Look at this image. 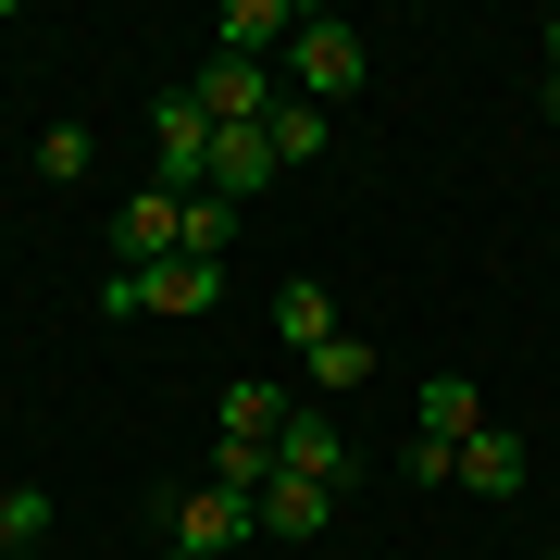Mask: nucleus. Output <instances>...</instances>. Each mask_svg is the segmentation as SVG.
Masks as SVG:
<instances>
[{
    "label": "nucleus",
    "mask_w": 560,
    "mask_h": 560,
    "mask_svg": "<svg viewBox=\"0 0 560 560\" xmlns=\"http://www.w3.org/2000/svg\"><path fill=\"white\" fill-rule=\"evenodd\" d=\"M212 486L224 499H261V486H275V448L261 436H212Z\"/></svg>",
    "instance_id": "nucleus-16"
},
{
    "label": "nucleus",
    "mask_w": 560,
    "mask_h": 560,
    "mask_svg": "<svg viewBox=\"0 0 560 560\" xmlns=\"http://www.w3.org/2000/svg\"><path fill=\"white\" fill-rule=\"evenodd\" d=\"M287 38H300L287 0H224V13H212V50H237V62H275Z\"/></svg>",
    "instance_id": "nucleus-8"
},
{
    "label": "nucleus",
    "mask_w": 560,
    "mask_h": 560,
    "mask_svg": "<svg viewBox=\"0 0 560 560\" xmlns=\"http://www.w3.org/2000/svg\"><path fill=\"white\" fill-rule=\"evenodd\" d=\"M300 374L324 386V399H337V386H361V374H374V337H324V349L300 361Z\"/></svg>",
    "instance_id": "nucleus-17"
},
{
    "label": "nucleus",
    "mask_w": 560,
    "mask_h": 560,
    "mask_svg": "<svg viewBox=\"0 0 560 560\" xmlns=\"http://www.w3.org/2000/svg\"><path fill=\"white\" fill-rule=\"evenodd\" d=\"M261 138H275V162H324V150H337V113H312V101H275V113H261Z\"/></svg>",
    "instance_id": "nucleus-15"
},
{
    "label": "nucleus",
    "mask_w": 560,
    "mask_h": 560,
    "mask_svg": "<svg viewBox=\"0 0 560 560\" xmlns=\"http://www.w3.org/2000/svg\"><path fill=\"white\" fill-rule=\"evenodd\" d=\"M113 249H125V275H150V261H187V200H175V187H138V200L113 212Z\"/></svg>",
    "instance_id": "nucleus-5"
},
{
    "label": "nucleus",
    "mask_w": 560,
    "mask_h": 560,
    "mask_svg": "<svg viewBox=\"0 0 560 560\" xmlns=\"http://www.w3.org/2000/svg\"><path fill=\"white\" fill-rule=\"evenodd\" d=\"M548 62H560V13H548Z\"/></svg>",
    "instance_id": "nucleus-22"
},
{
    "label": "nucleus",
    "mask_w": 560,
    "mask_h": 560,
    "mask_svg": "<svg viewBox=\"0 0 560 560\" xmlns=\"http://www.w3.org/2000/svg\"><path fill=\"white\" fill-rule=\"evenodd\" d=\"M187 101H200L212 125H261V113H275V75H261V62H237V50H212L200 75H187Z\"/></svg>",
    "instance_id": "nucleus-6"
},
{
    "label": "nucleus",
    "mask_w": 560,
    "mask_h": 560,
    "mask_svg": "<svg viewBox=\"0 0 560 560\" xmlns=\"http://www.w3.org/2000/svg\"><path fill=\"white\" fill-rule=\"evenodd\" d=\"M212 138H224V125L187 101V88H162V101H150V162H162V175H150V187L200 200V187H212Z\"/></svg>",
    "instance_id": "nucleus-2"
},
{
    "label": "nucleus",
    "mask_w": 560,
    "mask_h": 560,
    "mask_svg": "<svg viewBox=\"0 0 560 560\" xmlns=\"http://www.w3.org/2000/svg\"><path fill=\"white\" fill-rule=\"evenodd\" d=\"M287 62H300V101H312V113H337L349 88H361V25H349V13H300Z\"/></svg>",
    "instance_id": "nucleus-3"
},
{
    "label": "nucleus",
    "mask_w": 560,
    "mask_h": 560,
    "mask_svg": "<svg viewBox=\"0 0 560 560\" xmlns=\"http://www.w3.org/2000/svg\"><path fill=\"white\" fill-rule=\"evenodd\" d=\"M275 474H312V486H337V474H349V436H337L324 411H300V423L275 436Z\"/></svg>",
    "instance_id": "nucleus-12"
},
{
    "label": "nucleus",
    "mask_w": 560,
    "mask_h": 560,
    "mask_svg": "<svg viewBox=\"0 0 560 560\" xmlns=\"http://www.w3.org/2000/svg\"><path fill=\"white\" fill-rule=\"evenodd\" d=\"M399 474H411V486H448V474H460V448H448V436H411V448H399Z\"/></svg>",
    "instance_id": "nucleus-20"
},
{
    "label": "nucleus",
    "mask_w": 560,
    "mask_h": 560,
    "mask_svg": "<svg viewBox=\"0 0 560 560\" xmlns=\"http://www.w3.org/2000/svg\"><path fill=\"white\" fill-rule=\"evenodd\" d=\"M287 175V162H275V138H261V125H224V138H212V200H261V187H275Z\"/></svg>",
    "instance_id": "nucleus-7"
},
{
    "label": "nucleus",
    "mask_w": 560,
    "mask_h": 560,
    "mask_svg": "<svg viewBox=\"0 0 560 560\" xmlns=\"http://www.w3.org/2000/svg\"><path fill=\"white\" fill-rule=\"evenodd\" d=\"M460 486H474V499H523V486H536V448L523 436H460Z\"/></svg>",
    "instance_id": "nucleus-10"
},
{
    "label": "nucleus",
    "mask_w": 560,
    "mask_h": 560,
    "mask_svg": "<svg viewBox=\"0 0 560 560\" xmlns=\"http://www.w3.org/2000/svg\"><path fill=\"white\" fill-rule=\"evenodd\" d=\"M287 423H300V399H287L275 374H237V386H224V436H261V448H275Z\"/></svg>",
    "instance_id": "nucleus-11"
},
{
    "label": "nucleus",
    "mask_w": 560,
    "mask_h": 560,
    "mask_svg": "<svg viewBox=\"0 0 560 560\" xmlns=\"http://www.w3.org/2000/svg\"><path fill=\"white\" fill-rule=\"evenodd\" d=\"M88 162H101L88 125H50V138H38V175H50V187H88Z\"/></svg>",
    "instance_id": "nucleus-18"
},
{
    "label": "nucleus",
    "mask_w": 560,
    "mask_h": 560,
    "mask_svg": "<svg viewBox=\"0 0 560 560\" xmlns=\"http://www.w3.org/2000/svg\"><path fill=\"white\" fill-rule=\"evenodd\" d=\"M548 125H560V62H548Z\"/></svg>",
    "instance_id": "nucleus-21"
},
{
    "label": "nucleus",
    "mask_w": 560,
    "mask_h": 560,
    "mask_svg": "<svg viewBox=\"0 0 560 560\" xmlns=\"http://www.w3.org/2000/svg\"><path fill=\"white\" fill-rule=\"evenodd\" d=\"M275 337H287V349H300V361H312L324 337H337V300H324V287H312V275H287V287H275Z\"/></svg>",
    "instance_id": "nucleus-13"
},
{
    "label": "nucleus",
    "mask_w": 560,
    "mask_h": 560,
    "mask_svg": "<svg viewBox=\"0 0 560 560\" xmlns=\"http://www.w3.org/2000/svg\"><path fill=\"white\" fill-rule=\"evenodd\" d=\"M249 511H261V536H324V523H337V486H312V474H275Z\"/></svg>",
    "instance_id": "nucleus-9"
},
{
    "label": "nucleus",
    "mask_w": 560,
    "mask_h": 560,
    "mask_svg": "<svg viewBox=\"0 0 560 560\" xmlns=\"http://www.w3.org/2000/svg\"><path fill=\"white\" fill-rule=\"evenodd\" d=\"M162 560H187V548H162Z\"/></svg>",
    "instance_id": "nucleus-23"
},
{
    "label": "nucleus",
    "mask_w": 560,
    "mask_h": 560,
    "mask_svg": "<svg viewBox=\"0 0 560 560\" xmlns=\"http://www.w3.org/2000/svg\"><path fill=\"white\" fill-rule=\"evenodd\" d=\"M423 436H486V399H474V374H423Z\"/></svg>",
    "instance_id": "nucleus-14"
},
{
    "label": "nucleus",
    "mask_w": 560,
    "mask_h": 560,
    "mask_svg": "<svg viewBox=\"0 0 560 560\" xmlns=\"http://www.w3.org/2000/svg\"><path fill=\"white\" fill-rule=\"evenodd\" d=\"M50 536V499L38 486H0V548H38Z\"/></svg>",
    "instance_id": "nucleus-19"
},
{
    "label": "nucleus",
    "mask_w": 560,
    "mask_h": 560,
    "mask_svg": "<svg viewBox=\"0 0 560 560\" xmlns=\"http://www.w3.org/2000/svg\"><path fill=\"white\" fill-rule=\"evenodd\" d=\"M536 560H560V548H536Z\"/></svg>",
    "instance_id": "nucleus-24"
},
{
    "label": "nucleus",
    "mask_w": 560,
    "mask_h": 560,
    "mask_svg": "<svg viewBox=\"0 0 560 560\" xmlns=\"http://www.w3.org/2000/svg\"><path fill=\"white\" fill-rule=\"evenodd\" d=\"M224 300V261H150V275H101V312H162V324H200Z\"/></svg>",
    "instance_id": "nucleus-1"
},
{
    "label": "nucleus",
    "mask_w": 560,
    "mask_h": 560,
    "mask_svg": "<svg viewBox=\"0 0 560 560\" xmlns=\"http://www.w3.org/2000/svg\"><path fill=\"white\" fill-rule=\"evenodd\" d=\"M249 536H261V511L224 499V486H187V499L162 511V548H187V560H224V548H249Z\"/></svg>",
    "instance_id": "nucleus-4"
}]
</instances>
